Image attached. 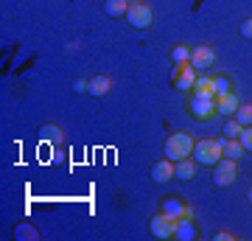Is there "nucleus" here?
<instances>
[{"mask_svg": "<svg viewBox=\"0 0 252 241\" xmlns=\"http://www.w3.org/2000/svg\"><path fill=\"white\" fill-rule=\"evenodd\" d=\"M213 79H216V96L233 93V87H230V79H227V76H213Z\"/></svg>", "mask_w": 252, "mask_h": 241, "instance_id": "obj_23", "label": "nucleus"}, {"mask_svg": "<svg viewBox=\"0 0 252 241\" xmlns=\"http://www.w3.org/2000/svg\"><path fill=\"white\" fill-rule=\"evenodd\" d=\"M193 96H216V79L213 76H196L193 81Z\"/></svg>", "mask_w": 252, "mask_h": 241, "instance_id": "obj_13", "label": "nucleus"}, {"mask_svg": "<svg viewBox=\"0 0 252 241\" xmlns=\"http://www.w3.org/2000/svg\"><path fill=\"white\" fill-rule=\"evenodd\" d=\"M162 213L171 216V219H193V210H190L180 197H168L162 199Z\"/></svg>", "mask_w": 252, "mask_h": 241, "instance_id": "obj_9", "label": "nucleus"}, {"mask_svg": "<svg viewBox=\"0 0 252 241\" xmlns=\"http://www.w3.org/2000/svg\"><path fill=\"white\" fill-rule=\"evenodd\" d=\"M129 0H104V11H107L109 17H126V11H129Z\"/></svg>", "mask_w": 252, "mask_h": 241, "instance_id": "obj_16", "label": "nucleus"}, {"mask_svg": "<svg viewBox=\"0 0 252 241\" xmlns=\"http://www.w3.org/2000/svg\"><path fill=\"white\" fill-rule=\"evenodd\" d=\"M129 3H140V0H129Z\"/></svg>", "mask_w": 252, "mask_h": 241, "instance_id": "obj_28", "label": "nucleus"}, {"mask_svg": "<svg viewBox=\"0 0 252 241\" xmlns=\"http://www.w3.org/2000/svg\"><path fill=\"white\" fill-rule=\"evenodd\" d=\"M241 36L244 39H252V17H247L241 23Z\"/></svg>", "mask_w": 252, "mask_h": 241, "instance_id": "obj_24", "label": "nucleus"}, {"mask_svg": "<svg viewBox=\"0 0 252 241\" xmlns=\"http://www.w3.org/2000/svg\"><path fill=\"white\" fill-rule=\"evenodd\" d=\"M193 138H190V132H174L168 135V140H165V157L168 160H182V157H190L193 154Z\"/></svg>", "mask_w": 252, "mask_h": 241, "instance_id": "obj_2", "label": "nucleus"}, {"mask_svg": "<svg viewBox=\"0 0 252 241\" xmlns=\"http://www.w3.org/2000/svg\"><path fill=\"white\" fill-rule=\"evenodd\" d=\"M152 179L154 182H168V179H174V160H168V157H165V160H157L152 166Z\"/></svg>", "mask_w": 252, "mask_h": 241, "instance_id": "obj_11", "label": "nucleus"}, {"mask_svg": "<svg viewBox=\"0 0 252 241\" xmlns=\"http://www.w3.org/2000/svg\"><path fill=\"white\" fill-rule=\"evenodd\" d=\"M233 118L241 126H252V104H238V109H235Z\"/></svg>", "mask_w": 252, "mask_h": 241, "instance_id": "obj_18", "label": "nucleus"}, {"mask_svg": "<svg viewBox=\"0 0 252 241\" xmlns=\"http://www.w3.org/2000/svg\"><path fill=\"white\" fill-rule=\"evenodd\" d=\"M177 222H180V219H171V216H165L160 210L157 216H152V222H149V233H152L154 239H174Z\"/></svg>", "mask_w": 252, "mask_h": 241, "instance_id": "obj_7", "label": "nucleus"}, {"mask_svg": "<svg viewBox=\"0 0 252 241\" xmlns=\"http://www.w3.org/2000/svg\"><path fill=\"white\" fill-rule=\"evenodd\" d=\"M235 236L233 233H227V230H221V233H216V241H233Z\"/></svg>", "mask_w": 252, "mask_h": 241, "instance_id": "obj_26", "label": "nucleus"}, {"mask_svg": "<svg viewBox=\"0 0 252 241\" xmlns=\"http://www.w3.org/2000/svg\"><path fill=\"white\" fill-rule=\"evenodd\" d=\"M199 233H196V224L190 222V219H180L177 222V230H174V239H180V241H193Z\"/></svg>", "mask_w": 252, "mask_h": 241, "instance_id": "obj_14", "label": "nucleus"}, {"mask_svg": "<svg viewBox=\"0 0 252 241\" xmlns=\"http://www.w3.org/2000/svg\"><path fill=\"white\" fill-rule=\"evenodd\" d=\"M224 138H210V140H199L193 143V160L199 166H216L224 157Z\"/></svg>", "mask_w": 252, "mask_h": 241, "instance_id": "obj_1", "label": "nucleus"}, {"mask_svg": "<svg viewBox=\"0 0 252 241\" xmlns=\"http://www.w3.org/2000/svg\"><path fill=\"white\" fill-rule=\"evenodd\" d=\"M238 140H241L244 152H252V126H241V135H238Z\"/></svg>", "mask_w": 252, "mask_h": 241, "instance_id": "obj_22", "label": "nucleus"}, {"mask_svg": "<svg viewBox=\"0 0 252 241\" xmlns=\"http://www.w3.org/2000/svg\"><path fill=\"white\" fill-rule=\"evenodd\" d=\"M39 135H42L45 140H51V143H62V132H59V126H42Z\"/></svg>", "mask_w": 252, "mask_h": 241, "instance_id": "obj_20", "label": "nucleus"}, {"mask_svg": "<svg viewBox=\"0 0 252 241\" xmlns=\"http://www.w3.org/2000/svg\"><path fill=\"white\" fill-rule=\"evenodd\" d=\"M152 20H154V11L146 6V3H132L129 11H126V23L137 31H146V28H152Z\"/></svg>", "mask_w": 252, "mask_h": 241, "instance_id": "obj_4", "label": "nucleus"}, {"mask_svg": "<svg viewBox=\"0 0 252 241\" xmlns=\"http://www.w3.org/2000/svg\"><path fill=\"white\" fill-rule=\"evenodd\" d=\"M247 199H250V202H252V188H250V194H247Z\"/></svg>", "mask_w": 252, "mask_h": 241, "instance_id": "obj_27", "label": "nucleus"}, {"mask_svg": "<svg viewBox=\"0 0 252 241\" xmlns=\"http://www.w3.org/2000/svg\"><path fill=\"white\" fill-rule=\"evenodd\" d=\"M213 101H216V112L219 115H227V118H233L235 115V109H238V96L235 93H224V96H213Z\"/></svg>", "mask_w": 252, "mask_h": 241, "instance_id": "obj_10", "label": "nucleus"}, {"mask_svg": "<svg viewBox=\"0 0 252 241\" xmlns=\"http://www.w3.org/2000/svg\"><path fill=\"white\" fill-rule=\"evenodd\" d=\"M241 135V124L235 121V118H227V124H224V138H238Z\"/></svg>", "mask_w": 252, "mask_h": 241, "instance_id": "obj_21", "label": "nucleus"}, {"mask_svg": "<svg viewBox=\"0 0 252 241\" xmlns=\"http://www.w3.org/2000/svg\"><path fill=\"white\" fill-rule=\"evenodd\" d=\"M196 76H199V73L193 70V65H190V62L174 65V73H171L174 90H180V93H185V90H193V81H196Z\"/></svg>", "mask_w": 252, "mask_h": 241, "instance_id": "obj_5", "label": "nucleus"}, {"mask_svg": "<svg viewBox=\"0 0 252 241\" xmlns=\"http://www.w3.org/2000/svg\"><path fill=\"white\" fill-rule=\"evenodd\" d=\"M235 177H238V166L230 157H221L213 166V182H216V188H230L235 182Z\"/></svg>", "mask_w": 252, "mask_h": 241, "instance_id": "obj_3", "label": "nucleus"}, {"mask_svg": "<svg viewBox=\"0 0 252 241\" xmlns=\"http://www.w3.org/2000/svg\"><path fill=\"white\" fill-rule=\"evenodd\" d=\"M174 177L182 179V182H188V179L196 177V160H190V157H182V160L174 163Z\"/></svg>", "mask_w": 252, "mask_h": 241, "instance_id": "obj_12", "label": "nucleus"}, {"mask_svg": "<svg viewBox=\"0 0 252 241\" xmlns=\"http://www.w3.org/2000/svg\"><path fill=\"white\" fill-rule=\"evenodd\" d=\"M87 87H90V81H84V79L73 81V93H87Z\"/></svg>", "mask_w": 252, "mask_h": 241, "instance_id": "obj_25", "label": "nucleus"}, {"mask_svg": "<svg viewBox=\"0 0 252 241\" xmlns=\"http://www.w3.org/2000/svg\"><path fill=\"white\" fill-rule=\"evenodd\" d=\"M190 115L196 118V121H202V124H207L210 118H216V101L210 99V96H193L190 99Z\"/></svg>", "mask_w": 252, "mask_h": 241, "instance_id": "obj_6", "label": "nucleus"}, {"mask_svg": "<svg viewBox=\"0 0 252 241\" xmlns=\"http://www.w3.org/2000/svg\"><path fill=\"white\" fill-rule=\"evenodd\" d=\"M14 236H17L20 241H26V239H31V241H36L39 239V233L31 227V224H17V230H14Z\"/></svg>", "mask_w": 252, "mask_h": 241, "instance_id": "obj_19", "label": "nucleus"}, {"mask_svg": "<svg viewBox=\"0 0 252 241\" xmlns=\"http://www.w3.org/2000/svg\"><path fill=\"white\" fill-rule=\"evenodd\" d=\"M213 62H216V51H213L210 45H196V48H190V65H193L196 73L213 68Z\"/></svg>", "mask_w": 252, "mask_h": 241, "instance_id": "obj_8", "label": "nucleus"}, {"mask_svg": "<svg viewBox=\"0 0 252 241\" xmlns=\"http://www.w3.org/2000/svg\"><path fill=\"white\" fill-rule=\"evenodd\" d=\"M171 62L174 65H182V62H190V48L188 45H174L171 48Z\"/></svg>", "mask_w": 252, "mask_h": 241, "instance_id": "obj_17", "label": "nucleus"}, {"mask_svg": "<svg viewBox=\"0 0 252 241\" xmlns=\"http://www.w3.org/2000/svg\"><path fill=\"white\" fill-rule=\"evenodd\" d=\"M109 87H112L109 76H93L87 93H90V96H95V99H101V96H107V93H109Z\"/></svg>", "mask_w": 252, "mask_h": 241, "instance_id": "obj_15", "label": "nucleus"}]
</instances>
